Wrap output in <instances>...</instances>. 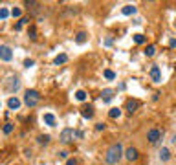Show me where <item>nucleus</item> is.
I'll list each match as a JSON object with an SVG mask.
<instances>
[{
	"mask_svg": "<svg viewBox=\"0 0 176 165\" xmlns=\"http://www.w3.org/2000/svg\"><path fill=\"white\" fill-rule=\"evenodd\" d=\"M125 156V150H123V145L121 143H112L108 149H106V152H105V162L108 165H116L119 163V160Z\"/></svg>",
	"mask_w": 176,
	"mask_h": 165,
	"instance_id": "nucleus-1",
	"label": "nucleus"
},
{
	"mask_svg": "<svg viewBox=\"0 0 176 165\" xmlns=\"http://www.w3.org/2000/svg\"><path fill=\"white\" fill-rule=\"evenodd\" d=\"M24 103L28 105L29 108L37 106V105L40 103V94L37 90H26V94H24Z\"/></svg>",
	"mask_w": 176,
	"mask_h": 165,
	"instance_id": "nucleus-2",
	"label": "nucleus"
},
{
	"mask_svg": "<svg viewBox=\"0 0 176 165\" xmlns=\"http://www.w3.org/2000/svg\"><path fill=\"white\" fill-rule=\"evenodd\" d=\"M161 136H163V132L160 130V128H151L149 132H147V141L151 145H156L160 140H161Z\"/></svg>",
	"mask_w": 176,
	"mask_h": 165,
	"instance_id": "nucleus-3",
	"label": "nucleus"
},
{
	"mask_svg": "<svg viewBox=\"0 0 176 165\" xmlns=\"http://www.w3.org/2000/svg\"><path fill=\"white\" fill-rule=\"evenodd\" d=\"M74 138H75V130H74V128H64V130L61 132V136H59V141L66 145V143H70Z\"/></svg>",
	"mask_w": 176,
	"mask_h": 165,
	"instance_id": "nucleus-4",
	"label": "nucleus"
},
{
	"mask_svg": "<svg viewBox=\"0 0 176 165\" xmlns=\"http://www.w3.org/2000/svg\"><path fill=\"white\" fill-rule=\"evenodd\" d=\"M0 59L6 62H9L13 59V51H11V48L9 46H6V44H2L0 46Z\"/></svg>",
	"mask_w": 176,
	"mask_h": 165,
	"instance_id": "nucleus-5",
	"label": "nucleus"
},
{
	"mask_svg": "<svg viewBox=\"0 0 176 165\" xmlns=\"http://www.w3.org/2000/svg\"><path fill=\"white\" fill-rule=\"evenodd\" d=\"M7 81H9V82H6V90H7V92H11V94H13V92H17V90L20 88L19 77H9Z\"/></svg>",
	"mask_w": 176,
	"mask_h": 165,
	"instance_id": "nucleus-6",
	"label": "nucleus"
},
{
	"mask_svg": "<svg viewBox=\"0 0 176 165\" xmlns=\"http://www.w3.org/2000/svg\"><path fill=\"white\" fill-rule=\"evenodd\" d=\"M138 108H139V101H138V99H129L127 105H125V110H127L129 114H134Z\"/></svg>",
	"mask_w": 176,
	"mask_h": 165,
	"instance_id": "nucleus-7",
	"label": "nucleus"
},
{
	"mask_svg": "<svg viewBox=\"0 0 176 165\" xmlns=\"http://www.w3.org/2000/svg\"><path fill=\"white\" fill-rule=\"evenodd\" d=\"M125 158H127V160H130V162H136L138 158H139L138 149H134V147H129V149L125 150Z\"/></svg>",
	"mask_w": 176,
	"mask_h": 165,
	"instance_id": "nucleus-8",
	"label": "nucleus"
},
{
	"mask_svg": "<svg viewBox=\"0 0 176 165\" xmlns=\"http://www.w3.org/2000/svg\"><path fill=\"white\" fill-rule=\"evenodd\" d=\"M114 94H116V92H114L112 88H105V90L101 92V99H103L105 103H110V101H112V97H114Z\"/></svg>",
	"mask_w": 176,
	"mask_h": 165,
	"instance_id": "nucleus-9",
	"label": "nucleus"
},
{
	"mask_svg": "<svg viewBox=\"0 0 176 165\" xmlns=\"http://www.w3.org/2000/svg\"><path fill=\"white\" fill-rule=\"evenodd\" d=\"M81 114H83V118H94V106L92 105H84L83 108H81Z\"/></svg>",
	"mask_w": 176,
	"mask_h": 165,
	"instance_id": "nucleus-10",
	"label": "nucleus"
},
{
	"mask_svg": "<svg viewBox=\"0 0 176 165\" xmlns=\"http://www.w3.org/2000/svg\"><path fill=\"white\" fill-rule=\"evenodd\" d=\"M151 77L154 82H160L161 81V72H160V66H152L151 68Z\"/></svg>",
	"mask_w": 176,
	"mask_h": 165,
	"instance_id": "nucleus-11",
	"label": "nucleus"
},
{
	"mask_svg": "<svg viewBox=\"0 0 176 165\" xmlns=\"http://www.w3.org/2000/svg\"><path fill=\"white\" fill-rule=\"evenodd\" d=\"M7 106L11 108V110H17L20 106V99H17V97H9L7 99Z\"/></svg>",
	"mask_w": 176,
	"mask_h": 165,
	"instance_id": "nucleus-12",
	"label": "nucleus"
},
{
	"mask_svg": "<svg viewBox=\"0 0 176 165\" xmlns=\"http://www.w3.org/2000/svg\"><path fill=\"white\" fill-rule=\"evenodd\" d=\"M169 158H171V150H169V149H165V147H163V149H161V150H160V160H161V162H167V160H169Z\"/></svg>",
	"mask_w": 176,
	"mask_h": 165,
	"instance_id": "nucleus-13",
	"label": "nucleus"
},
{
	"mask_svg": "<svg viewBox=\"0 0 176 165\" xmlns=\"http://www.w3.org/2000/svg\"><path fill=\"white\" fill-rule=\"evenodd\" d=\"M44 123L48 127H53L55 125V116L53 114H44Z\"/></svg>",
	"mask_w": 176,
	"mask_h": 165,
	"instance_id": "nucleus-14",
	"label": "nucleus"
},
{
	"mask_svg": "<svg viewBox=\"0 0 176 165\" xmlns=\"http://www.w3.org/2000/svg\"><path fill=\"white\" fill-rule=\"evenodd\" d=\"M119 116H121V108H110V112H108L110 119H117Z\"/></svg>",
	"mask_w": 176,
	"mask_h": 165,
	"instance_id": "nucleus-15",
	"label": "nucleus"
},
{
	"mask_svg": "<svg viewBox=\"0 0 176 165\" xmlns=\"http://www.w3.org/2000/svg\"><path fill=\"white\" fill-rule=\"evenodd\" d=\"M66 61H68V55H66V53H61V55H57V57L53 59L55 64H64Z\"/></svg>",
	"mask_w": 176,
	"mask_h": 165,
	"instance_id": "nucleus-16",
	"label": "nucleus"
},
{
	"mask_svg": "<svg viewBox=\"0 0 176 165\" xmlns=\"http://www.w3.org/2000/svg\"><path fill=\"white\" fill-rule=\"evenodd\" d=\"M136 13V7L134 6H125L123 7V15H134Z\"/></svg>",
	"mask_w": 176,
	"mask_h": 165,
	"instance_id": "nucleus-17",
	"label": "nucleus"
},
{
	"mask_svg": "<svg viewBox=\"0 0 176 165\" xmlns=\"http://www.w3.org/2000/svg\"><path fill=\"white\" fill-rule=\"evenodd\" d=\"M75 41H77V44H83V42L86 41V33H84V31H79L77 37H75Z\"/></svg>",
	"mask_w": 176,
	"mask_h": 165,
	"instance_id": "nucleus-18",
	"label": "nucleus"
},
{
	"mask_svg": "<svg viewBox=\"0 0 176 165\" xmlns=\"http://www.w3.org/2000/svg\"><path fill=\"white\" fill-rule=\"evenodd\" d=\"M154 53H156V48H154L152 44H151V46H147V50H145V55H147V57H152Z\"/></svg>",
	"mask_w": 176,
	"mask_h": 165,
	"instance_id": "nucleus-19",
	"label": "nucleus"
},
{
	"mask_svg": "<svg viewBox=\"0 0 176 165\" xmlns=\"http://www.w3.org/2000/svg\"><path fill=\"white\" fill-rule=\"evenodd\" d=\"M50 140H52V138H50L48 134H44V136H39V143H40V145H48V143H50Z\"/></svg>",
	"mask_w": 176,
	"mask_h": 165,
	"instance_id": "nucleus-20",
	"label": "nucleus"
},
{
	"mask_svg": "<svg viewBox=\"0 0 176 165\" xmlns=\"http://www.w3.org/2000/svg\"><path fill=\"white\" fill-rule=\"evenodd\" d=\"M28 35H29V39H33V41L37 39V29H35V26H31V28L28 29Z\"/></svg>",
	"mask_w": 176,
	"mask_h": 165,
	"instance_id": "nucleus-21",
	"label": "nucleus"
},
{
	"mask_svg": "<svg viewBox=\"0 0 176 165\" xmlns=\"http://www.w3.org/2000/svg\"><path fill=\"white\" fill-rule=\"evenodd\" d=\"M7 17H9V11L6 7H0V20H6Z\"/></svg>",
	"mask_w": 176,
	"mask_h": 165,
	"instance_id": "nucleus-22",
	"label": "nucleus"
},
{
	"mask_svg": "<svg viewBox=\"0 0 176 165\" xmlns=\"http://www.w3.org/2000/svg\"><path fill=\"white\" fill-rule=\"evenodd\" d=\"M75 97H77L79 101H84V99H86V92H84V90H77Z\"/></svg>",
	"mask_w": 176,
	"mask_h": 165,
	"instance_id": "nucleus-23",
	"label": "nucleus"
},
{
	"mask_svg": "<svg viewBox=\"0 0 176 165\" xmlns=\"http://www.w3.org/2000/svg\"><path fill=\"white\" fill-rule=\"evenodd\" d=\"M13 132V123H6L4 125V134H11Z\"/></svg>",
	"mask_w": 176,
	"mask_h": 165,
	"instance_id": "nucleus-24",
	"label": "nucleus"
},
{
	"mask_svg": "<svg viewBox=\"0 0 176 165\" xmlns=\"http://www.w3.org/2000/svg\"><path fill=\"white\" fill-rule=\"evenodd\" d=\"M134 42H136V44H143V42H145V35H139V33L134 35Z\"/></svg>",
	"mask_w": 176,
	"mask_h": 165,
	"instance_id": "nucleus-25",
	"label": "nucleus"
},
{
	"mask_svg": "<svg viewBox=\"0 0 176 165\" xmlns=\"http://www.w3.org/2000/svg\"><path fill=\"white\" fill-rule=\"evenodd\" d=\"M105 77H106V79H108V81H112V79H114V77H116V74H114V72H112V70H105Z\"/></svg>",
	"mask_w": 176,
	"mask_h": 165,
	"instance_id": "nucleus-26",
	"label": "nucleus"
},
{
	"mask_svg": "<svg viewBox=\"0 0 176 165\" xmlns=\"http://www.w3.org/2000/svg\"><path fill=\"white\" fill-rule=\"evenodd\" d=\"M11 15H13L15 19H19L20 15H22V11H20V7H13V11H11Z\"/></svg>",
	"mask_w": 176,
	"mask_h": 165,
	"instance_id": "nucleus-27",
	"label": "nucleus"
},
{
	"mask_svg": "<svg viewBox=\"0 0 176 165\" xmlns=\"http://www.w3.org/2000/svg\"><path fill=\"white\" fill-rule=\"evenodd\" d=\"M33 64H35V61H33V59H26V61H24V66H26V68H31Z\"/></svg>",
	"mask_w": 176,
	"mask_h": 165,
	"instance_id": "nucleus-28",
	"label": "nucleus"
},
{
	"mask_svg": "<svg viewBox=\"0 0 176 165\" xmlns=\"http://www.w3.org/2000/svg\"><path fill=\"white\" fill-rule=\"evenodd\" d=\"M28 22H29V19H28V17H22L17 24H19V26H24V24H28Z\"/></svg>",
	"mask_w": 176,
	"mask_h": 165,
	"instance_id": "nucleus-29",
	"label": "nucleus"
},
{
	"mask_svg": "<svg viewBox=\"0 0 176 165\" xmlns=\"http://www.w3.org/2000/svg\"><path fill=\"white\" fill-rule=\"evenodd\" d=\"M59 156H61V158H68V152H66V150H61Z\"/></svg>",
	"mask_w": 176,
	"mask_h": 165,
	"instance_id": "nucleus-30",
	"label": "nucleus"
},
{
	"mask_svg": "<svg viewBox=\"0 0 176 165\" xmlns=\"http://www.w3.org/2000/svg\"><path fill=\"white\" fill-rule=\"evenodd\" d=\"M96 130H105V125H103V123H97V125H96Z\"/></svg>",
	"mask_w": 176,
	"mask_h": 165,
	"instance_id": "nucleus-31",
	"label": "nucleus"
},
{
	"mask_svg": "<svg viewBox=\"0 0 176 165\" xmlns=\"http://www.w3.org/2000/svg\"><path fill=\"white\" fill-rule=\"evenodd\" d=\"M66 165H77V162H75V160H72V158H70V160H68V162H66Z\"/></svg>",
	"mask_w": 176,
	"mask_h": 165,
	"instance_id": "nucleus-32",
	"label": "nucleus"
},
{
	"mask_svg": "<svg viewBox=\"0 0 176 165\" xmlns=\"http://www.w3.org/2000/svg\"><path fill=\"white\" fill-rule=\"evenodd\" d=\"M169 46H171V48H176V39H173V41L169 42Z\"/></svg>",
	"mask_w": 176,
	"mask_h": 165,
	"instance_id": "nucleus-33",
	"label": "nucleus"
},
{
	"mask_svg": "<svg viewBox=\"0 0 176 165\" xmlns=\"http://www.w3.org/2000/svg\"><path fill=\"white\" fill-rule=\"evenodd\" d=\"M174 28H176V20H174Z\"/></svg>",
	"mask_w": 176,
	"mask_h": 165,
	"instance_id": "nucleus-34",
	"label": "nucleus"
},
{
	"mask_svg": "<svg viewBox=\"0 0 176 165\" xmlns=\"http://www.w3.org/2000/svg\"><path fill=\"white\" fill-rule=\"evenodd\" d=\"M0 106H2V105H0Z\"/></svg>",
	"mask_w": 176,
	"mask_h": 165,
	"instance_id": "nucleus-35",
	"label": "nucleus"
}]
</instances>
